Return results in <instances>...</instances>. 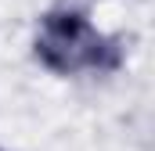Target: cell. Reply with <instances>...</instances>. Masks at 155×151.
<instances>
[{
    "instance_id": "cell-1",
    "label": "cell",
    "mask_w": 155,
    "mask_h": 151,
    "mask_svg": "<svg viewBox=\"0 0 155 151\" xmlns=\"http://www.w3.org/2000/svg\"><path fill=\"white\" fill-rule=\"evenodd\" d=\"M36 58L58 76L108 72L119 65V47L79 11H51L36 29Z\"/></svg>"
}]
</instances>
